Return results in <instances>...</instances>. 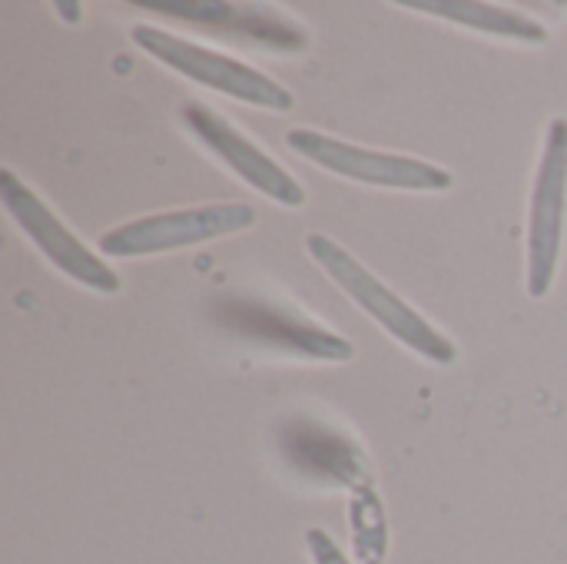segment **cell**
<instances>
[{
  "mask_svg": "<svg viewBox=\"0 0 567 564\" xmlns=\"http://www.w3.org/2000/svg\"><path fill=\"white\" fill-rule=\"evenodd\" d=\"M286 143L302 160H309L336 176H346L352 183H365V186L409 189V193H445L455 183V176L445 166H435V163H425L415 156L369 150V146L349 143V140H336L319 130H289Z\"/></svg>",
  "mask_w": 567,
  "mask_h": 564,
  "instance_id": "obj_3",
  "label": "cell"
},
{
  "mask_svg": "<svg viewBox=\"0 0 567 564\" xmlns=\"http://www.w3.org/2000/svg\"><path fill=\"white\" fill-rule=\"evenodd\" d=\"M402 7L419 10V13H432L439 20L449 23H462L468 30L478 33H492V37H508V40H525V43H545L548 30L525 13L495 7V3H475V0H402Z\"/></svg>",
  "mask_w": 567,
  "mask_h": 564,
  "instance_id": "obj_9",
  "label": "cell"
},
{
  "mask_svg": "<svg viewBox=\"0 0 567 564\" xmlns=\"http://www.w3.org/2000/svg\"><path fill=\"white\" fill-rule=\"evenodd\" d=\"M179 120L213 156H219L256 193L269 196L279 206H306V186L286 166H279L259 143L239 133L223 113H216L206 103H186L179 110Z\"/></svg>",
  "mask_w": 567,
  "mask_h": 564,
  "instance_id": "obj_7",
  "label": "cell"
},
{
  "mask_svg": "<svg viewBox=\"0 0 567 564\" xmlns=\"http://www.w3.org/2000/svg\"><path fill=\"white\" fill-rule=\"evenodd\" d=\"M567 216V120L558 116L548 123L545 150L532 189L528 209V266L525 289L532 299H545L558 276V259L565 246Z\"/></svg>",
  "mask_w": 567,
  "mask_h": 564,
  "instance_id": "obj_5",
  "label": "cell"
},
{
  "mask_svg": "<svg viewBox=\"0 0 567 564\" xmlns=\"http://www.w3.org/2000/svg\"><path fill=\"white\" fill-rule=\"evenodd\" d=\"M0 203L10 213V219L23 229V236L63 276H70L73 283H80L93 293H103V296L120 293V286H123L120 273L103 256H96L13 170H0Z\"/></svg>",
  "mask_w": 567,
  "mask_h": 564,
  "instance_id": "obj_4",
  "label": "cell"
},
{
  "mask_svg": "<svg viewBox=\"0 0 567 564\" xmlns=\"http://www.w3.org/2000/svg\"><path fill=\"white\" fill-rule=\"evenodd\" d=\"M306 545H309V558H312V564H352L346 558V552H342L322 529H309V532H306Z\"/></svg>",
  "mask_w": 567,
  "mask_h": 564,
  "instance_id": "obj_10",
  "label": "cell"
},
{
  "mask_svg": "<svg viewBox=\"0 0 567 564\" xmlns=\"http://www.w3.org/2000/svg\"><path fill=\"white\" fill-rule=\"evenodd\" d=\"M239 326L252 339L276 342L292 356L319 359V362H349L355 356V346L312 319L299 316L296 309L286 306H239Z\"/></svg>",
  "mask_w": 567,
  "mask_h": 564,
  "instance_id": "obj_8",
  "label": "cell"
},
{
  "mask_svg": "<svg viewBox=\"0 0 567 564\" xmlns=\"http://www.w3.org/2000/svg\"><path fill=\"white\" fill-rule=\"evenodd\" d=\"M306 249L332 276V283L362 312H369L395 342H402L405 349H412L415 356H422L425 362H435V366H452L458 359V346L439 326H432L412 302H405L399 293H392L346 246H339L336 239H329L322 233H309L306 236Z\"/></svg>",
  "mask_w": 567,
  "mask_h": 564,
  "instance_id": "obj_1",
  "label": "cell"
},
{
  "mask_svg": "<svg viewBox=\"0 0 567 564\" xmlns=\"http://www.w3.org/2000/svg\"><path fill=\"white\" fill-rule=\"evenodd\" d=\"M256 223V209L249 203H209L193 209H173L123 223L100 236L103 256H156L186 246H199L219 236L243 233Z\"/></svg>",
  "mask_w": 567,
  "mask_h": 564,
  "instance_id": "obj_6",
  "label": "cell"
},
{
  "mask_svg": "<svg viewBox=\"0 0 567 564\" xmlns=\"http://www.w3.org/2000/svg\"><path fill=\"white\" fill-rule=\"evenodd\" d=\"M133 43L143 53H150L153 60H159L163 66L176 70L179 76H186L206 90H216L223 96H233L239 103H249L259 110H276V113H286L296 106V96L282 83L266 76L262 70H256L236 57H226L219 50H209L203 43H193L186 37H176L163 27L136 23Z\"/></svg>",
  "mask_w": 567,
  "mask_h": 564,
  "instance_id": "obj_2",
  "label": "cell"
}]
</instances>
